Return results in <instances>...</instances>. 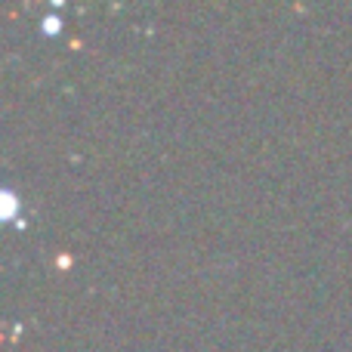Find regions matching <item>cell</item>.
Wrapping results in <instances>:
<instances>
[{
	"mask_svg": "<svg viewBox=\"0 0 352 352\" xmlns=\"http://www.w3.org/2000/svg\"><path fill=\"white\" fill-rule=\"evenodd\" d=\"M43 25H47V31H56V28H59V19H56V16H47V19H43Z\"/></svg>",
	"mask_w": 352,
	"mask_h": 352,
	"instance_id": "obj_1",
	"label": "cell"
}]
</instances>
